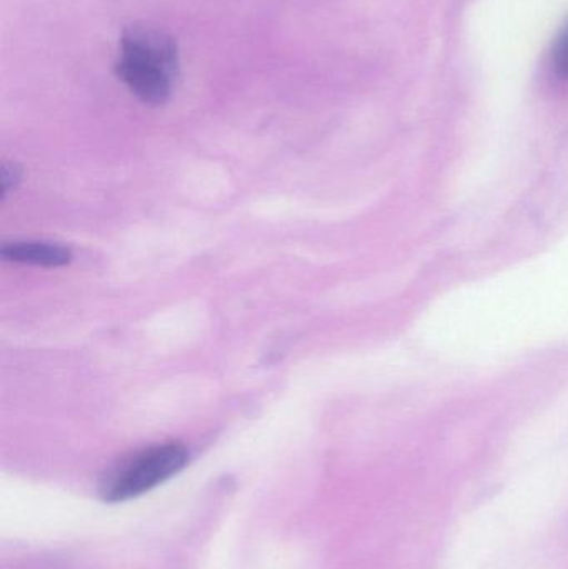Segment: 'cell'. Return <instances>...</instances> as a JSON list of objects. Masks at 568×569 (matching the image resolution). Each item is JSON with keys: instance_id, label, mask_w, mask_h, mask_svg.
Here are the masks:
<instances>
[{"instance_id": "4", "label": "cell", "mask_w": 568, "mask_h": 569, "mask_svg": "<svg viewBox=\"0 0 568 569\" xmlns=\"http://www.w3.org/2000/svg\"><path fill=\"white\" fill-rule=\"evenodd\" d=\"M552 66L560 79L568 80V23L554 46Z\"/></svg>"}, {"instance_id": "1", "label": "cell", "mask_w": 568, "mask_h": 569, "mask_svg": "<svg viewBox=\"0 0 568 569\" xmlns=\"http://www.w3.org/2000/svg\"><path fill=\"white\" fill-rule=\"evenodd\" d=\"M179 49L162 30L132 26L123 30L113 72L147 106L169 100L179 76Z\"/></svg>"}, {"instance_id": "2", "label": "cell", "mask_w": 568, "mask_h": 569, "mask_svg": "<svg viewBox=\"0 0 568 569\" xmlns=\"http://www.w3.org/2000/svg\"><path fill=\"white\" fill-rule=\"evenodd\" d=\"M189 463V450L182 443L146 448L116 468L103 481L100 495L106 503H123L142 497L166 483Z\"/></svg>"}, {"instance_id": "3", "label": "cell", "mask_w": 568, "mask_h": 569, "mask_svg": "<svg viewBox=\"0 0 568 569\" xmlns=\"http://www.w3.org/2000/svg\"><path fill=\"white\" fill-rule=\"evenodd\" d=\"M2 257L10 262L56 269V267L67 266L72 259V253L57 243L13 242L2 247Z\"/></svg>"}]
</instances>
